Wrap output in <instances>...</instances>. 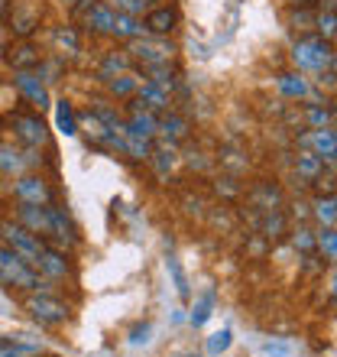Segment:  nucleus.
<instances>
[{
  "mask_svg": "<svg viewBox=\"0 0 337 357\" xmlns=\"http://www.w3.org/2000/svg\"><path fill=\"white\" fill-rule=\"evenodd\" d=\"M0 276H3V286H19V289H33V292L46 289L39 270H33V264H26L10 247H0Z\"/></svg>",
  "mask_w": 337,
  "mask_h": 357,
  "instance_id": "obj_1",
  "label": "nucleus"
},
{
  "mask_svg": "<svg viewBox=\"0 0 337 357\" xmlns=\"http://www.w3.org/2000/svg\"><path fill=\"white\" fill-rule=\"evenodd\" d=\"M292 59H295V66L305 68V72H318V75H324V68H334V46L321 36L299 39L295 49H292Z\"/></svg>",
  "mask_w": 337,
  "mask_h": 357,
  "instance_id": "obj_2",
  "label": "nucleus"
},
{
  "mask_svg": "<svg viewBox=\"0 0 337 357\" xmlns=\"http://www.w3.org/2000/svg\"><path fill=\"white\" fill-rule=\"evenodd\" d=\"M0 234H3V241H7V247L13 250V254H19L26 264H33V266H36L39 254L46 250L42 237L33 234V231H26L23 225H13V221H7V225L0 227Z\"/></svg>",
  "mask_w": 337,
  "mask_h": 357,
  "instance_id": "obj_3",
  "label": "nucleus"
},
{
  "mask_svg": "<svg viewBox=\"0 0 337 357\" xmlns=\"http://www.w3.org/2000/svg\"><path fill=\"white\" fill-rule=\"evenodd\" d=\"M26 312L42 325H65L72 319V309L62 299L49 296V292H33L26 299Z\"/></svg>",
  "mask_w": 337,
  "mask_h": 357,
  "instance_id": "obj_4",
  "label": "nucleus"
},
{
  "mask_svg": "<svg viewBox=\"0 0 337 357\" xmlns=\"http://www.w3.org/2000/svg\"><path fill=\"white\" fill-rule=\"evenodd\" d=\"M127 56L136 59V62H143V66H156V62H168V59L175 56V46L172 43H166V36H136L130 39V49H127Z\"/></svg>",
  "mask_w": 337,
  "mask_h": 357,
  "instance_id": "obj_5",
  "label": "nucleus"
},
{
  "mask_svg": "<svg viewBox=\"0 0 337 357\" xmlns=\"http://www.w3.org/2000/svg\"><path fill=\"white\" fill-rule=\"evenodd\" d=\"M13 198L19 205H52V188L42 176H19L13 182Z\"/></svg>",
  "mask_w": 337,
  "mask_h": 357,
  "instance_id": "obj_6",
  "label": "nucleus"
},
{
  "mask_svg": "<svg viewBox=\"0 0 337 357\" xmlns=\"http://www.w3.org/2000/svg\"><path fill=\"white\" fill-rule=\"evenodd\" d=\"M168 104H172V94H168L162 85H156V82H146V85L136 88V94H133L130 111L133 107H143V111L159 114V111H168Z\"/></svg>",
  "mask_w": 337,
  "mask_h": 357,
  "instance_id": "obj_7",
  "label": "nucleus"
},
{
  "mask_svg": "<svg viewBox=\"0 0 337 357\" xmlns=\"http://www.w3.org/2000/svg\"><path fill=\"white\" fill-rule=\"evenodd\" d=\"M17 130H19V137H23V143H26L29 150H39V146H46V140H49V127L39 114H19Z\"/></svg>",
  "mask_w": 337,
  "mask_h": 357,
  "instance_id": "obj_8",
  "label": "nucleus"
},
{
  "mask_svg": "<svg viewBox=\"0 0 337 357\" xmlns=\"http://www.w3.org/2000/svg\"><path fill=\"white\" fill-rule=\"evenodd\" d=\"M13 85H17V91L23 94L29 104H36L39 111L49 107V91H46V85L39 82L36 72H17V75H13Z\"/></svg>",
  "mask_w": 337,
  "mask_h": 357,
  "instance_id": "obj_9",
  "label": "nucleus"
},
{
  "mask_svg": "<svg viewBox=\"0 0 337 357\" xmlns=\"http://www.w3.org/2000/svg\"><path fill=\"white\" fill-rule=\"evenodd\" d=\"M301 146H308V153H315L321 162H324V160L334 162V156H337V137H334V130H331V127L305 133V137H301Z\"/></svg>",
  "mask_w": 337,
  "mask_h": 357,
  "instance_id": "obj_10",
  "label": "nucleus"
},
{
  "mask_svg": "<svg viewBox=\"0 0 337 357\" xmlns=\"http://www.w3.org/2000/svg\"><path fill=\"white\" fill-rule=\"evenodd\" d=\"M49 234L56 237L58 244H65V247H75L78 244V227L75 221L62 211V208L56 205H49Z\"/></svg>",
  "mask_w": 337,
  "mask_h": 357,
  "instance_id": "obj_11",
  "label": "nucleus"
},
{
  "mask_svg": "<svg viewBox=\"0 0 337 357\" xmlns=\"http://www.w3.org/2000/svg\"><path fill=\"white\" fill-rule=\"evenodd\" d=\"M123 133L127 137H143V140H152L159 133V117L152 111H143V107H133L130 121L123 123Z\"/></svg>",
  "mask_w": 337,
  "mask_h": 357,
  "instance_id": "obj_12",
  "label": "nucleus"
},
{
  "mask_svg": "<svg viewBox=\"0 0 337 357\" xmlns=\"http://www.w3.org/2000/svg\"><path fill=\"white\" fill-rule=\"evenodd\" d=\"M178 23V10L175 7H152L143 20V29L150 33V36H168Z\"/></svg>",
  "mask_w": 337,
  "mask_h": 357,
  "instance_id": "obj_13",
  "label": "nucleus"
},
{
  "mask_svg": "<svg viewBox=\"0 0 337 357\" xmlns=\"http://www.w3.org/2000/svg\"><path fill=\"white\" fill-rule=\"evenodd\" d=\"M36 270L42 273V276H49V280H65L68 273H72V264H68V257L62 254V250L46 247V250L39 254V260H36Z\"/></svg>",
  "mask_w": 337,
  "mask_h": 357,
  "instance_id": "obj_14",
  "label": "nucleus"
},
{
  "mask_svg": "<svg viewBox=\"0 0 337 357\" xmlns=\"http://www.w3.org/2000/svg\"><path fill=\"white\" fill-rule=\"evenodd\" d=\"M33 234H49V205H19V221Z\"/></svg>",
  "mask_w": 337,
  "mask_h": 357,
  "instance_id": "obj_15",
  "label": "nucleus"
},
{
  "mask_svg": "<svg viewBox=\"0 0 337 357\" xmlns=\"http://www.w3.org/2000/svg\"><path fill=\"white\" fill-rule=\"evenodd\" d=\"M7 62L17 72H33V68L42 62V56H39V49L36 46H29V43H23V46H17V49H10V56H7Z\"/></svg>",
  "mask_w": 337,
  "mask_h": 357,
  "instance_id": "obj_16",
  "label": "nucleus"
},
{
  "mask_svg": "<svg viewBox=\"0 0 337 357\" xmlns=\"http://www.w3.org/2000/svg\"><path fill=\"white\" fill-rule=\"evenodd\" d=\"M214 302H217V292H214V286H207L205 292H201V299L195 302V312H191V325L195 328H201V325H207V319L214 315Z\"/></svg>",
  "mask_w": 337,
  "mask_h": 357,
  "instance_id": "obj_17",
  "label": "nucleus"
},
{
  "mask_svg": "<svg viewBox=\"0 0 337 357\" xmlns=\"http://www.w3.org/2000/svg\"><path fill=\"white\" fill-rule=\"evenodd\" d=\"M159 133L166 137L168 143H178L188 137V121L182 117V114H166L159 121Z\"/></svg>",
  "mask_w": 337,
  "mask_h": 357,
  "instance_id": "obj_18",
  "label": "nucleus"
},
{
  "mask_svg": "<svg viewBox=\"0 0 337 357\" xmlns=\"http://www.w3.org/2000/svg\"><path fill=\"white\" fill-rule=\"evenodd\" d=\"M26 166H29V160L23 156V153L13 150V146H7V143H0V169L7 172V176H19Z\"/></svg>",
  "mask_w": 337,
  "mask_h": 357,
  "instance_id": "obj_19",
  "label": "nucleus"
},
{
  "mask_svg": "<svg viewBox=\"0 0 337 357\" xmlns=\"http://www.w3.org/2000/svg\"><path fill=\"white\" fill-rule=\"evenodd\" d=\"M146 72H150V82H156V85H162L166 91H172V85H175L178 78V68L172 66V59L168 62H156V66H143Z\"/></svg>",
  "mask_w": 337,
  "mask_h": 357,
  "instance_id": "obj_20",
  "label": "nucleus"
},
{
  "mask_svg": "<svg viewBox=\"0 0 337 357\" xmlns=\"http://www.w3.org/2000/svg\"><path fill=\"white\" fill-rule=\"evenodd\" d=\"M130 68V56L127 52H111V56L101 62V68H97V75L104 78V82H111L113 75H123Z\"/></svg>",
  "mask_w": 337,
  "mask_h": 357,
  "instance_id": "obj_21",
  "label": "nucleus"
},
{
  "mask_svg": "<svg viewBox=\"0 0 337 357\" xmlns=\"http://www.w3.org/2000/svg\"><path fill=\"white\" fill-rule=\"evenodd\" d=\"M56 123H58V130L65 133V137H75L78 133V114H75V107H72L68 101L56 104Z\"/></svg>",
  "mask_w": 337,
  "mask_h": 357,
  "instance_id": "obj_22",
  "label": "nucleus"
},
{
  "mask_svg": "<svg viewBox=\"0 0 337 357\" xmlns=\"http://www.w3.org/2000/svg\"><path fill=\"white\" fill-rule=\"evenodd\" d=\"M146 29H143V23L136 17H130V13H117V23H113V36H123V39H136L143 36Z\"/></svg>",
  "mask_w": 337,
  "mask_h": 357,
  "instance_id": "obj_23",
  "label": "nucleus"
},
{
  "mask_svg": "<svg viewBox=\"0 0 337 357\" xmlns=\"http://www.w3.org/2000/svg\"><path fill=\"white\" fill-rule=\"evenodd\" d=\"M123 153L130 160H150L152 156V140H143V137H127L123 133Z\"/></svg>",
  "mask_w": 337,
  "mask_h": 357,
  "instance_id": "obj_24",
  "label": "nucleus"
},
{
  "mask_svg": "<svg viewBox=\"0 0 337 357\" xmlns=\"http://www.w3.org/2000/svg\"><path fill=\"white\" fill-rule=\"evenodd\" d=\"M295 169H299V176L305 178H321V172H324V162L315 156V153H299V160H295Z\"/></svg>",
  "mask_w": 337,
  "mask_h": 357,
  "instance_id": "obj_25",
  "label": "nucleus"
},
{
  "mask_svg": "<svg viewBox=\"0 0 337 357\" xmlns=\"http://www.w3.org/2000/svg\"><path fill=\"white\" fill-rule=\"evenodd\" d=\"M279 91L285 94V98H305V94H308V82L301 75L285 72V75H279Z\"/></svg>",
  "mask_w": 337,
  "mask_h": 357,
  "instance_id": "obj_26",
  "label": "nucleus"
},
{
  "mask_svg": "<svg viewBox=\"0 0 337 357\" xmlns=\"http://www.w3.org/2000/svg\"><path fill=\"white\" fill-rule=\"evenodd\" d=\"M305 121L315 127V130H324V127H334V111L324 107V104H311L305 111Z\"/></svg>",
  "mask_w": 337,
  "mask_h": 357,
  "instance_id": "obj_27",
  "label": "nucleus"
},
{
  "mask_svg": "<svg viewBox=\"0 0 337 357\" xmlns=\"http://www.w3.org/2000/svg\"><path fill=\"white\" fill-rule=\"evenodd\" d=\"M262 234L269 237V241H276V237L285 234V215H282L279 208L266 211V218H262Z\"/></svg>",
  "mask_w": 337,
  "mask_h": 357,
  "instance_id": "obj_28",
  "label": "nucleus"
},
{
  "mask_svg": "<svg viewBox=\"0 0 337 357\" xmlns=\"http://www.w3.org/2000/svg\"><path fill=\"white\" fill-rule=\"evenodd\" d=\"M94 117H97V123L101 127H107V130H117V133H123V121H120V114L113 111V107H107V104H97L94 107Z\"/></svg>",
  "mask_w": 337,
  "mask_h": 357,
  "instance_id": "obj_29",
  "label": "nucleus"
},
{
  "mask_svg": "<svg viewBox=\"0 0 337 357\" xmlns=\"http://www.w3.org/2000/svg\"><path fill=\"white\" fill-rule=\"evenodd\" d=\"M39 354L36 344H26V341H7L0 338V357H33Z\"/></svg>",
  "mask_w": 337,
  "mask_h": 357,
  "instance_id": "obj_30",
  "label": "nucleus"
},
{
  "mask_svg": "<svg viewBox=\"0 0 337 357\" xmlns=\"http://www.w3.org/2000/svg\"><path fill=\"white\" fill-rule=\"evenodd\" d=\"M337 202H334V195H328V198H318L315 202V218L321 221V227H334V218H337Z\"/></svg>",
  "mask_w": 337,
  "mask_h": 357,
  "instance_id": "obj_31",
  "label": "nucleus"
},
{
  "mask_svg": "<svg viewBox=\"0 0 337 357\" xmlns=\"http://www.w3.org/2000/svg\"><path fill=\"white\" fill-rule=\"evenodd\" d=\"M107 85H111V94H117V98H130V94H136V78H133L130 72L113 75Z\"/></svg>",
  "mask_w": 337,
  "mask_h": 357,
  "instance_id": "obj_32",
  "label": "nucleus"
},
{
  "mask_svg": "<svg viewBox=\"0 0 337 357\" xmlns=\"http://www.w3.org/2000/svg\"><path fill=\"white\" fill-rule=\"evenodd\" d=\"M315 247H318L328 260H334V257H337V231H334V227H321V234L315 237Z\"/></svg>",
  "mask_w": 337,
  "mask_h": 357,
  "instance_id": "obj_33",
  "label": "nucleus"
},
{
  "mask_svg": "<svg viewBox=\"0 0 337 357\" xmlns=\"http://www.w3.org/2000/svg\"><path fill=\"white\" fill-rule=\"evenodd\" d=\"M230 338H234V335H230V328H221V331H214V335H211V338H207V354H224L227 348H230Z\"/></svg>",
  "mask_w": 337,
  "mask_h": 357,
  "instance_id": "obj_34",
  "label": "nucleus"
},
{
  "mask_svg": "<svg viewBox=\"0 0 337 357\" xmlns=\"http://www.w3.org/2000/svg\"><path fill=\"white\" fill-rule=\"evenodd\" d=\"M166 266H168V273H172V280H175V289H178V296H182V299H188V280H185V270H182V266H178V260L175 257H168L166 260Z\"/></svg>",
  "mask_w": 337,
  "mask_h": 357,
  "instance_id": "obj_35",
  "label": "nucleus"
},
{
  "mask_svg": "<svg viewBox=\"0 0 337 357\" xmlns=\"http://www.w3.org/2000/svg\"><path fill=\"white\" fill-rule=\"evenodd\" d=\"M315 26H318V33H321V39H334V26H337V17H334V10H328V13H318L315 17Z\"/></svg>",
  "mask_w": 337,
  "mask_h": 357,
  "instance_id": "obj_36",
  "label": "nucleus"
},
{
  "mask_svg": "<svg viewBox=\"0 0 337 357\" xmlns=\"http://www.w3.org/2000/svg\"><path fill=\"white\" fill-rule=\"evenodd\" d=\"M262 354L266 357H292V344L285 338H269L262 344Z\"/></svg>",
  "mask_w": 337,
  "mask_h": 357,
  "instance_id": "obj_37",
  "label": "nucleus"
},
{
  "mask_svg": "<svg viewBox=\"0 0 337 357\" xmlns=\"http://www.w3.org/2000/svg\"><path fill=\"white\" fill-rule=\"evenodd\" d=\"M292 244H295V250H301V254H311V250H315V234H311L308 227H299V231L292 234Z\"/></svg>",
  "mask_w": 337,
  "mask_h": 357,
  "instance_id": "obj_38",
  "label": "nucleus"
},
{
  "mask_svg": "<svg viewBox=\"0 0 337 357\" xmlns=\"http://www.w3.org/2000/svg\"><path fill=\"white\" fill-rule=\"evenodd\" d=\"M56 43L62 49H68V52H78V33L75 29H56Z\"/></svg>",
  "mask_w": 337,
  "mask_h": 357,
  "instance_id": "obj_39",
  "label": "nucleus"
},
{
  "mask_svg": "<svg viewBox=\"0 0 337 357\" xmlns=\"http://www.w3.org/2000/svg\"><path fill=\"white\" fill-rule=\"evenodd\" d=\"M111 7L117 10V13H130V17H140L143 10H146L140 0H111Z\"/></svg>",
  "mask_w": 337,
  "mask_h": 357,
  "instance_id": "obj_40",
  "label": "nucleus"
},
{
  "mask_svg": "<svg viewBox=\"0 0 337 357\" xmlns=\"http://www.w3.org/2000/svg\"><path fill=\"white\" fill-rule=\"evenodd\" d=\"M146 335H150V325H140V328H133V344H140V341H146Z\"/></svg>",
  "mask_w": 337,
  "mask_h": 357,
  "instance_id": "obj_41",
  "label": "nucleus"
},
{
  "mask_svg": "<svg viewBox=\"0 0 337 357\" xmlns=\"http://www.w3.org/2000/svg\"><path fill=\"white\" fill-rule=\"evenodd\" d=\"M10 10H13V0H0V23L10 20Z\"/></svg>",
  "mask_w": 337,
  "mask_h": 357,
  "instance_id": "obj_42",
  "label": "nucleus"
},
{
  "mask_svg": "<svg viewBox=\"0 0 337 357\" xmlns=\"http://www.w3.org/2000/svg\"><path fill=\"white\" fill-rule=\"evenodd\" d=\"M140 3L143 7H150V3H159V0H140Z\"/></svg>",
  "mask_w": 337,
  "mask_h": 357,
  "instance_id": "obj_43",
  "label": "nucleus"
},
{
  "mask_svg": "<svg viewBox=\"0 0 337 357\" xmlns=\"http://www.w3.org/2000/svg\"><path fill=\"white\" fill-rule=\"evenodd\" d=\"M68 3H72V7H78V3H81V0H68Z\"/></svg>",
  "mask_w": 337,
  "mask_h": 357,
  "instance_id": "obj_44",
  "label": "nucleus"
},
{
  "mask_svg": "<svg viewBox=\"0 0 337 357\" xmlns=\"http://www.w3.org/2000/svg\"><path fill=\"white\" fill-rule=\"evenodd\" d=\"M33 357H52V354H33Z\"/></svg>",
  "mask_w": 337,
  "mask_h": 357,
  "instance_id": "obj_45",
  "label": "nucleus"
},
{
  "mask_svg": "<svg viewBox=\"0 0 337 357\" xmlns=\"http://www.w3.org/2000/svg\"><path fill=\"white\" fill-rule=\"evenodd\" d=\"M0 286H3V276H0Z\"/></svg>",
  "mask_w": 337,
  "mask_h": 357,
  "instance_id": "obj_46",
  "label": "nucleus"
},
{
  "mask_svg": "<svg viewBox=\"0 0 337 357\" xmlns=\"http://www.w3.org/2000/svg\"><path fill=\"white\" fill-rule=\"evenodd\" d=\"M188 357H198V354H188Z\"/></svg>",
  "mask_w": 337,
  "mask_h": 357,
  "instance_id": "obj_47",
  "label": "nucleus"
}]
</instances>
